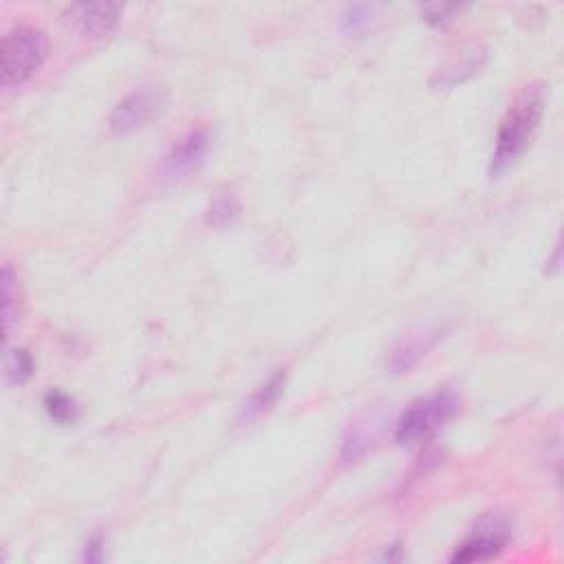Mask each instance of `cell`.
Here are the masks:
<instances>
[{
  "label": "cell",
  "mask_w": 564,
  "mask_h": 564,
  "mask_svg": "<svg viewBox=\"0 0 564 564\" xmlns=\"http://www.w3.org/2000/svg\"><path fill=\"white\" fill-rule=\"evenodd\" d=\"M439 338H441L439 333H426L423 338H415V340L406 342L401 349L395 351L393 360H390V368H393V373H406L408 368L417 364L421 355H426L432 346L437 344Z\"/></svg>",
  "instance_id": "10"
},
{
  "label": "cell",
  "mask_w": 564,
  "mask_h": 564,
  "mask_svg": "<svg viewBox=\"0 0 564 564\" xmlns=\"http://www.w3.org/2000/svg\"><path fill=\"white\" fill-rule=\"evenodd\" d=\"M547 93L545 84H529L516 95L512 106L507 108L501 126H498L496 146L492 153L490 175L501 177L509 168L516 166V161L525 155V150L534 141L542 115H545Z\"/></svg>",
  "instance_id": "1"
},
{
  "label": "cell",
  "mask_w": 564,
  "mask_h": 564,
  "mask_svg": "<svg viewBox=\"0 0 564 564\" xmlns=\"http://www.w3.org/2000/svg\"><path fill=\"white\" fill-rule=\"evenodd\" d=\"M45 410L51 421L60 423V426H73L80 419V406L75 404V399L62 390H49L45 395Z\"/></svg>",
  "instance_id": "11"
},
{
  "label": "cell",
  "mask_w": 564,
  "mask_h": 564,
  "mask_svg": "<svg viewBox=\"0 0 564 564\" xmlns=\"http://www.w3.org/2000/svg\"><path fill=\"white\" fill-rule=\"evenodd\" d=\"M241 214H243V205L241 199H238V194L232 188H219L216 190L210 203H208V210H205V221H208L210 227L214 230H232V227L241 221Z\"/></svg>",
  "instance_id": "9"
},
{
  "label": "cell",
  "mask_w": 564,
  "mask_h": 564,
  "mask_svg": "<svg viewBox=\"0 0 564 564\" xmlns=\"http://www.w3.org/2000/svg\"><path fill=\"white\" fill-rule=\"evenodd\" d=\"M170 97L161 86H139L119 100L108 117V128L117 137L135 135L139 130L153 126L168 111Z\"/></svg>",
  "instance_id": "4"
},
{
  "label": "cell",
  "mask_w": 564,
  "mask_h": 564,
  "mask_svg": "<svg viewBox=\"0 0 564 564\" xmlns=\"http://www.w3.org/2000/svg\"><path fill=\"white\" fill-rule=\"evenodd\" d=\"M212 148V137L205 128H194L190 133L183 135L175 146L170 148L164 161V175L170 181H181L188 179L192 172H197L205 159L210 155Z\"/></svg>",
  "instance_id": "6"
},
{
  "label": "cell",
  "mask_w": 564,
  "mask_h": 564,
  "mask_svg": "<svg viewBox=\"0 0 564 564\" xmlns=\"http://www.w3.org/2000/svg\"><path fill=\"white\" fill-rule=\"evenodd\" d=\"M86 562H104L106 558V540L102 534H95L93 538H89L84 547V556Z\"/></svg>",
  "instance_id": "16"
},
{
  "label": "cell",
  "mask_w": 564,
  "mask_h": 564,
  "mask_svg": "<svg viewBox=\"0 0 564 564\" xmlns=\"http://www.w3.org/2000/svg\"><path fill=\"white\" fill-rule=\"evenodd\" d=\"M465 7L459 5H426L421 7V16L432 27H446L457 18Z\"/></svg>",
  "instance_id": "13"
},
{
  "label": "cell",
  "mask_w": 564,
  "mask_h": 564,
  "mask_svg": "<svg viewBox=\"0 0 564 564\" xmlns=\"http://www.w3.org/2000/svg\"><path fill=\"white\" fill-rule=\"evenodd\" d=\"M371 23H373V9L364 7V5L351 7L349 12H346V16L342 18L344 31H349V34H357V31L371 27Z\"/></svg>",
  "instance_id": "15"
},
{
  "label": "cell",
  "mask_w": 564,
  "mask_h": 564,
  "mask_svg": "<svg viewBox=\"0 0 564 564\" xmlns=\"http://www.w3.org/2000/svg\"><path fill=\"white\" fill-rule=\"evenodd\" d=\"M36 371V364H34V357L29 355V351L25 349H12L7 355V362H5V375H7V382L14 384V386H23L27 384L31 375Z\"/></svg>",
  "instance_id": "12"
},
{
  "label": "cell",
  "mask_w": 564,
  "mask_h": 564,
  "mask_svg": "<svg viewBox=\"0 0 564 564\" xmlns=\"http://www.w3.org/2000/svg\"><path fill=\"white\" fill-rule=\"evenodd\" d=\"M285 386H287V373L285 371H276L271 375L265 384H260L252 397H249L243 408H241V419L243 423L249 421H256L258 417H263L265 412H269L278 404V399L285 393Z\"/></svg>",
  "instance_id": "8"
},
{
  "label": "cell",
  "mask_w": 564,
  "mask_h": 564,
  "mask_svg": "<svg viewBox=\"0 0 564 564\" xmlns=\"http://www.w3.org/2000/svg\"><path fill=\"white\" fill-rule=\"evenodd\" d=\"M512 520L496 512L483 516L461 545L454 549L452 562H487L501 556L512 540Z\"/></svg>",
  "instance_id": "5"
},
{
  "label": "cell",
  "mask_w": 564,
  "mask_h": 564,
  "mask_svg": "<svg viewBox=\"0 0 564 564\" xmlns=\"http://www.w3.org/2000/svg\"><path fill=\"white\" fill-rule=\"evenodd\" d=\"M119 9L111 3H82L71 5L67 12L62 14L64 25H67L75 34L89 40H102L113 34L119 27Z\"/></svg>",
  "instance_id": "7"
},
{
  "label": "cell",
  "mask_w": 564,
  "mask_h": 564,
  "mask_svg": "<svg viewBox=\"0 0 564 564\" xmlns=\"http://www.w3.org/2000/svg\"><path fill=\"white\" fill-rule=\"evenodd\" d=\"M461 408V399L454 390L446 388L439 393L417 399L415 404L404 410L395 428V441L399 446H423L430 441L437 432L446 426L450 419L457 417Z\"/></svg>",
  "instance_id": "2"
},
{
  "label": "cell",
  "mask_w": 564,
  "mask_h": 564,
  "mask_svg": "<svg viewBox=\"0 0 564 564\" xmlns=\"http://www.w3.org/2000/svg\"><path fill=\"white\" fill-rule=\"evenodd\" d=\"M49 58V38L36 27H16L3 38L0 73L7 89L29 82Z\"/></svg>",
  "instance_id": "3"
},
{
  "label": "cell",
  "mask_w": 564,
  "mask_h": 564,
  "mask_svg": "<svg viewBox=\"0 0 564 564\" xmlns=\"http://www.w3.org/2000/svg\"><path fill=\"white\" fill-rule=\"evenodd\" d=\"M16 291H18V285H16V280H14L12 269L5 267V271H3V298H5V309H3V311H5V331H7V335L12 333L14 320L18 318L16 313H14Z\"/></svg>",
  "instance_id": "14"
}]
</instances>
